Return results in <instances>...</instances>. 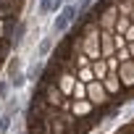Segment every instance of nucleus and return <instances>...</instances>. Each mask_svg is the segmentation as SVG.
Listing matches in <instances>:
<instances>
[{
  "mask_svg": "<svg viewBox=\"0 0 134 134\" xmlns=\"http://www.w3.org/2000/svg\"><path fill=\"white\" fill-rule=\"evenodd\" d=\"M74 16H76V5H71V3H69V5H66V8H63V11L58 13V19H55L53 29H55L58 34H63L66 29H69V24L74 21Z\"/></svg>",
  "mask_w": 134,
  "mask_h": 134,
  "instance_id": "nucleus-1",
  "label": "nucleus"
},
{
  "mask_svg": "<svg viewBox=\"0 0 134 134\" xmlns=\"http://www.w3.org/2000/svg\"><path fill=\"white\" fill-rule=\"evenodd\" d=\"M50 47H53V40H50V37H45V40L40 42V47H37V55H40V58H42V55H47V53H50Z\"/></svg>",
  "mask_w": 134,
  "mask_h": 134,
  "instance_id": "nucleus-2",
  "label": "nucleus"
},
{
  "mask_svg": "<svg viewBox=\"0 0 134 134\" xmlns=\"http://www.w3.org/2000/svg\"><path fill=\"white\" fill-rule=\"evenodd\" d=\"M11 92V82H0V100H5Z\"/></svg>",
  "mask_w": 134,
  "mask_h": 134,
  "instance_id": "nucleus-3",
  "label": "nucleus"
},
{
  "mask_svg": "<svg viewBox=\"0 0 134 134\" xmlns=\"http://www.w3.org/2000/svg\"><path fill=\"white\" fill-rule=\"evenodd\" d=\"M8 126H11V113H5L0 118V131H8Z\"/></svg>",
  "mask_w": 134,
  "mask_h": 134,
  "instance_id": "nucleus-4",
  "label": "nucleus"
},
{
  "mask_svg": "<svg viewBox=\"0 0 134 134\" xmlns=\"http://www.w3.org/2000/svg\"><path fill=\"white\" fill-rule=\"evenodd\" d=\"M24 29H26V26H24V24H19V29H16V37H13L16 42H21V34H24Z\"/></svg>",
  "mask_w": 134,
  "mask_h": 134,
  "instance_id": "nucleus-5",
  "label": "nucleus"
},
{
  "mask_svg": "<svg viewBox=\"0 0 134 134\" xmlns=\"http://www.w3.org/2000/svg\"><path fill=\"white\" fill-rule=\"evenodd\" d=\"M69 3H71V0H69Z\"/></svg>",
  "mask_w": 134,
  "mask_h": 134,
  "instance_id": "nucleus-6",
  "label": "nucleus"
}]
</instances>
